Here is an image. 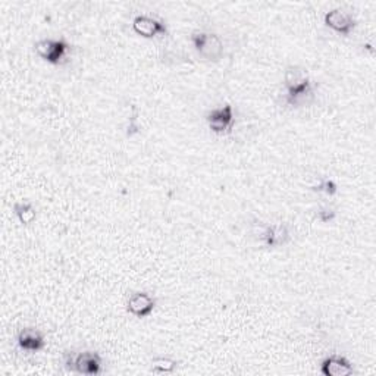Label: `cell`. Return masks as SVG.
I'll list each match as a JSON object with an SVG mask.
<instances>
[{"label": "cell", "mask_w": 376, "mask_h": 376, "mask_svg": "<svg viewBox=\"0 0 376 376\" xmlns=\"http://www.w3.org/2000/svg\"><path fill=\"white\" fill-rule=\"evenodd\" d=\"M206 121L209 128L215 134L223 135V134L231 133V129L234 128V124H235L232 106L225 104V106H220V108L209 111L206 115Z\"/></svg>", "instance_id": "cell-5"}, {"label": "cell", "mask_w": 376, "mask_h": 376, "mask_svg": "<svg viewBox=\"0 0 376 376\" xmlns=\"http://www.w3.org/2000/svg\"><path fill=\"white\" fill-rule=\"evenodd\" d=\"M17 341H18L19 348L30 351V352H37V351L43 350L46 346L43 334L34 328L21 329Z\"/></svg>", "instance_id": "cell-11"}, {"label": "cell", "mask_w": 376, "mask_h": 376, "mask_svg": "<svg viewBox=\"0 0 376 376\" xmlns=\"http://www.w3.org/2000/svg\"><path fill=\"white\" fill-rule=\"evenodd\" d=\"M133 30L144 39H153L159 34H167L168 28L164 24L149 15H137L133 19Z\"/></svg>", "instance_id": "cell-8"}, {"label": "cell", "mask_w": 376, "mask_h": 376, "mask_svg": "<svg viewBox=\"0 0 376 376\" xmlns=\"http://www.w3.org/2000/svg\"><path fill=\"white\" fill-rule=\"evenodd\" d=\"M335 216H337V212L332 207L325 206V207H321L319 210H317V219H319L323 223L334 220Z\"/></svg>", "instance_id": "cell-15"}, {"label": "cell", "mask_w": 376, "mask_h": 376, "mask_svg": "<svg viewBox=\"0 0 376 376\" xmlns=\"http://www.w3.org/2000/svg\"><path fill=\"white\" fill-rule=\"evenodd\" d=\"M14 212L22 225H30V223H32L35 219H37V210H35L34 205L28 202V200L17 202L14 205Z\"/></svg>", "instance_id": "cell-12"}, {"label": "cell", "mask_w": 376, "mask_h": 376, "mask_svg": "<svg viewBox=\"0 0 376 376\" xmlns=\"http://www.w3.org/2000/svg\"><path fill=\"white\" fill-rule=\"evenodd\" d=\"M321 372L325 376H348L355 373V368L346 357L334 355L322 361Z\"/></svg>", "instance_id": "cell-10"}, {"label": "cell", "mask_w": 376, "mask_h": 376, "mask_svg": "<svg viewBox=\"0 0 376 376\" xmlns=\"http://www.w3.org/2000/svg\"><path fill=\"white\" fill-rule=\"evenodd\" d=\"M34 49L43 61L52 65H59L69 52V44L62 39H41L35 41Z\"/></svg>", "instance_id": "cell-4"}, {"label": "cell", "mask_w": 376, "mask_h": 376, "mask_svg": "<svg viewBox=\"0 0 376 376\" xmlns=\"http://www.w3.org/2000/svg\"><path fill=\"white\" fill-rule=\"evenodd\" d=\"M284 82L287 88V103L294 108H301L312 103L314 99L313 84L308 70L299 65H291L284 73Z\"/></svg>", "instance_id": "cell-1"}, {"label": "cell", "mask_w": 376, "mask_h": 376, "mask_svg": "<svg viewBox=\"0 0 376 376\" xmlns=\"http://www.w3.org/2000/svg\"><path fill=\"white\" fill-rule=\"evenodd\" d=\"M65 366L68 370L79 375H99L103 369V361L96 351H82L77 356L66 357Z\"/></svg>", "instance_id": "cell-3"}, {"label": "cell", "mask_w": 376, "mask_h": 376, "mask_svg": "<svg viewBox=\"0 0 376 376\" xmlns=\"http://www.w3.org/2000/svg\"><path fill=\"white\" fill-rule=\"evenodd\" d=\"M196 52L206 61L218 62L223 56V41L216 32L194 31L191 35Z\"/></svg>", "instance_id": "cell-2"}, {"label": "cell", "mask_w": 376, "mask_h": 376, "mask_svg": "<svg viewBox=\"0 0 376 376\" xmlns=\"http://www.w3.org/2000/svg\"><path fill=\"white\" fill-rule=\"evenodd\" d=\"M258 235L269 249L285 245L290 241V231L284 223H272V225H261Z\"/></svg>", "instance_id": "cell-6"}, {"label": "cell", "mask_w": 376, "mask_h": 376, "mask_svg": "<svg viewBox=\"0 0 376 376\" xmlns=\"http://www.w3.org/2000/svg\"><path fill=\"white\" fill-rule=\"evenodd\" d=\"M323 19L329 28H332L334 31H337L339 34H344V35H348L356 27L355 18H352L348 12L339 9V8H335V9H331L329 12H326Z\"/></svg>", "instance_id": "cell-7"}, {"label": "cell", "mask_w": 376, "mask_h": 376, "mask_svg": "<svg viewBox=\"0 0 376 376\" xmlns=\"http://www.w3.org/2000/svg\"><path fill=\"white\" fill-rule=\"evenodd\" d=\"M156 300L147 292H134L126 301V310L135 317H147L153 313Z\"/></svg>", "instance_id": "cell-9"}, {"label": "cell", "mask_w": 376, "mask_h": 376, "mask_svg": "<svg viewBox=\"0 0 376 376\" xmlns=\"http://www.w3.org/2000/svg\"><path fill=\"white\" fill-rule=\"evenodd\" d=\"M176 366H178V361L171 359V357H163V356H159V357H155L151 360V368L150 370L153 373H172Z\"/></svg>", "instance_id": "cell-13"}, {"label": "cell", "mask_w": 376, "mask_h": 376, "mask_svg": "<svg viewBox=\"0 0 376 376\" xmlns=\"http://www.w3.org/2000/svg\"><path fill=\"white\" fill-rule=\"evenodd\" d=\"M313 190L323 191L328 196H334L338 191V185H337V182L334 180H323L319 185L314 187Z\"/></svg>", "instance_id": "cell-14"}]
</instances>
